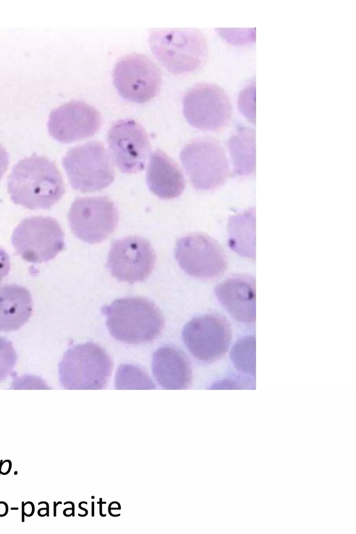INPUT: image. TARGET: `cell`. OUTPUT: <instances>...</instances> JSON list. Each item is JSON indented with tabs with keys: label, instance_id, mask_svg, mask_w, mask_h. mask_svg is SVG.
Returning a JSON list of instances; mask_svg holds the SVG:
<instances>
[{
	"label": "cell",
	"instance_id": "cell-1",
	"mask_svg": "<svg viewBox=\"0 0 356 534\" xmlns=\"http://www.w3.org/2000/svg\"><path fill=\"white\" fill-rule=\"evenodd\" d=\"M12 201L29 209H47L64 195L65 185L56 163L33 155L20 160L8 177Z\"/></svg>",
	"mask_w": 356,
	"mask_h": 534
},
{
	"label": "cell",
	"instance_id": "cell-2",
	"mask_svg": "<svg viewBox=\"0 0 356 534\" xmlns=\"http://www.w3.org/2000/svg\"><path fill=\"white\" fill-rule=\"evenodd\" d=\"M111 337L127 344L148 343L156 339L164 326L157 306L142 297L116 299L102 308Z\"/></svg>",
	"mask_w": 356,
	"mask_h": 534
},
{
	"label": "cell",
	"instance_id": "cell-3",
	"mask_svg": "<svg viewBox=\"0 0 356 534\" xmlns=\"http://www.w3.org/2000/svg\"><path fill=\"white\" fill-rule=\"evenodd\" d=\"M148 40L156 59L174 74L195 71L207 58V39L196 29H154Z\"/></svg>",
	"mask_w": 356,
	"mask_h": 534
},
{
	"label": "cell",
	"instance_id": "cell-4",
	"mask_svg": "<svg viewBox=\"0 0 356 534\" xmlns=\"http://www.w3.org/2000/svg\"><path fill=\"white\" fill-rule=\"evenodd\" d=\"M113 370V361L100 345L87 342L70 348L58 366L59 379L67 389L106 388Z\"/></svg>",
	"mask_w": 356,
	"mask_h": 534
},
{
	"label": "cell",
	"instance_id": "cell-5",
	"mask_svg": "<svg viewBox=\"0 0 356 534\" xmlns=\"http://www.w3.org/2000/svg\"><path fill=\"white\" fill-rule=\"evenodd\" d=\"M62 163L70 185L81 192L102 191L115 177L109 154L99 141H90L71 148Z\"/></svg>",
	"mask_w": 356,
	"mask_h": 534
},
{
	"label": "cell",
	"instance_id": "cell-6",
	"mask_svg": "<svg viewBox=\"0 0 356 534\" xmlns=\"http://www.w3.org/2000/svg\"><path fill=\"white\" fill-rule=\"evenodd\" d=\"M180 159L197 190L209 191L222 185L229 175V162L223 147L216 139L202 137L181 149Z\"/></svg>",
	"mask_w": 356,
	"mask_h": 534
},
{
	"label": "cell",
	"instance_id": "cell-7",
	"mask_svg": "<svg viewBox=\"0 0 356 534\" xmlns=\"http://www.w3.org/2000/svg\"><path fill=\"white\" fill-rule=\"evenodd\" d=\"M11 241L24 260L39 264L53 259L63 250L65 236L56 219L34 216L19 222L13 232Z\"/></svg>",
	"mask_w": 356,
	"mask_h": 534
},
{
	"label": "cell",
	"instance_id": "cell-8",
	"mask_svg": "<svg viewBox=\"0 0 356 534\" xmlns=\"http://www.w3.org/2000/svg\"><path fill=\"white\" fill-rule=\"evenodd\" d=\"M73 234L90 244L106 239L116 229L118 211L114 202L107 197H77L67 215Z\"/></svg>",
	"mask_w": 356,
	"mask_h": 534
},
{
	"label": "cell",
	"instance_id": "cell-9",
	"mask_svg": "<svg viewBox=\"0 0 356 534\" xmlns=\"http://www.w3.org/2000/svg\"><path fill=\"white\" fill-rule=\"evenodd\" d=\"M181 334L190 354L204 364L214 362L224 356L232 337L229 321L213 313L193 318L185 325Z\"/></svg>",
	"mask_w": 356,
	"mask_h": 534
},
{
	"label": "cell",
	"instance_id": "cell-10",
	"mask_svg": "<svg viewBox=\"0 0 356 534\" xmlns=\"http://www.w3.org/2000/svg\"><path fill=\"white\" fill-rule=\"evenodd\" d=\"M232 104L226 92L212 83L193 86L183 99V113L193 127L205 131H218L226 127L232 118Z\"/></svg>",
	"mask_w": 356,
	"mask_h": 534
},
{
	"label": "cell",
	"instance_id": "cell-11",
	"mask_svg": "<svg viewBox=\"0 0 356 534\" xmlns=\"http://www.w3.org/2000/svg\"><path fill=\"white\" fill-rule=\"evenodd\" d=\"M113 78L119 94L124 99L143 103L154 97L161 84V72L156 65L140 54H130L116 63Z\"/></svg>",
	"mask_w": 356,
	"mask_h": 534
},
{
	"label": "cell",
	"instance_id": "cell-12",
	"mask_svg": "<svg viewBox=\"0 0 356 534\" xmlns=\"http://www.w3.org/2000/svg\"><path fill=\"white\" fill-rule=\"evenodd\" d=\"M175 257L180 268L198 279H213L225 271L226 254L221 246L204 234L180 238L176 243Z\"/></svg>",
	"mask_w": 356,
	"mask_h": 534
},
{
	"label": "cell",
	"instance_id": "cell-13",
	"mask_svg": "<svg viewBox=\"0 0 356 534\" xmlns=\"http://www.w3.org/2000/svg\"><path fill=\"white\" fill-rule=\"evenodd\" d=\"M156 254L150 243L138 236L115 241L111 246L106 268L120 282H142L152 273Z\"/></svg>",
	"mask_w": 356,
	"mask_h": 534
},
{
	"label": "cell",
	"instance_id": "cell-14",
	"mask_svg": "<svg viewBox=\"0 0 356 534\" xmlns=\"http://www.w3.org/2000/svg\"><path fill=\"white\" fill-rule=\"evenodd\" d=\"M110 154L123 173L143 170L150 151V143L145 129L130 119L120 120L107 134Z\"/></svg>",
	"mask_w": 356,
	"mask_h": 534
},
{
	"label": "cell",
	"instance_id": "cell-15",
	"mask_svg": "<svg viewBox=\"0 0 356 534\" xmlns=\"http://www.w3.org/2000/svg\"><path fill=\"white\" fill-rule=\"evenodd\" d=\"M101 115L82 101H71L53 110L47 128L49 135L61 143H70L93 136L101 126Z\"/></svg>",
	"mask_w": 356,
	"mask_h": 534
},
{
	"label": "cell",
	"instance_id": "cell-16",
	"mask_svg": "<svg viewBox=\"0 0 356 534\" xmlns=\"http://www.w3.org/2000/svg\"><path fill=\"white\" fill-rule=\"evenodd\" d=\"M219 302L236 321L254 324L256 320L255 280L247 274L232 275L216 286Z\"/></svg>",
	"mask_w": 356,
	"mask_h": 534
},
{
	"label": "cell",
	"instance_id": "cell-17",
	"mask_svg": "<svg viewBox=\"0 0 356 534\" xmlns=\"http://www.w3.org/2000/svg\"><path fill=\"white\" fill-rule=\"evenodd\" d=\"M152 369L159 386L165 389H186L192 382V369L185 353L173 346L159 348L152 355Z\"/></svg>",
	"mask_w": 356,
	"mask_h": 534
},
{
	"label": "cell",
	"instance_id": "cell-18",
	"mask_svg": "<svg viewBox=\"0 0 356 534\" xmlns=\"http://www.w3.org/2000/svg\"><path fill=\"white\" fill-rule=\"evenodd\" d=\"M146 179L151 192L164 200L179 197L185 187L181 170L161 150H156L150 154Z\"/></svg>",
	"mask_w": 356,
	"mask_h": 534
},
{
	"label": "cell",
	"instance_id": "cell-19",
	"mask_svg": "<svg viewBox=\"0 0 356 534\" xmlns=\"http://www.w3.org/2000/svg\"><path fill=\"white\" fill-rule=\"evenodd\" d=\"M33 312L29 291L15 284L0 287V332L15 331L28 322Z\"/></svg>",
	"mask_w": 356,
	"mask_h": 534
},
{
	"label": "cell",
	"instance_id": "cell-20",
	"mask_svg": "<svg viewBox=\"0 0 356 534\" xmlns=\"http://www.w3.org/2000/svg\"><path fill=\"white\" fill-rule=\"evenodd\" d=\"M228 243L242 257L255 258V211L249 209L232 216L228 222Z\"/></svg>",
	"mask_w": 356,
	"mask_h": 534
},
{
	"label": "cell",
	"instance_id": "cell-21",
	"mask_svg": "<svg viewBox=\"0 0 356 534\" xmlns=\"http://www.w3.org/2000/svg\"><path fill=\"white\" fill-rule=\"evenodd\" d=\"M227 147L234 172L248 176L255 171V132L249 127H239L229 138Z\"/></svg>",
	"mask_w": 356,
	"mask_h": 534
},
{
	"label": "cell",
	"instance_id": "cell-22",
	"mask_svg": "<svg viewBox=\"0 0 356 534\" xmlns=\"http://www.w3.org/2000/svg\"><path fill=\"white\" fill-rule=\"evenodd\" d=\"M230 357L238 371L255 375V337L248 335L242 337L234 345Z\"/></svg>",
	"mask_w": 356,
	"mask_h": 534
},
{
	"label": "cell",
	"instance_id": "cell-23",
	"mask_svg": "<svg viewBox=\"0 0 356 534\" xmlns=\"http://www.w3.org/2000/svg\"><path fill=\"white\" fill-rule=\"evenodd\" d=\"M116 389H155L154 382L142 369L132 364L121 365L116 373Z\"/></svg>",
	"mask_w": 356,
	"mask_h": 534
},
{
	"label": "cell",
	"instance_id": "cell-24",
	"mask_svg": "<svg viewBox=\"0 0 356 534\" xmlns=\"http://www.w3.org/2000/svg\"><path fill=\"white\" fill-rule=\"evenodd\" d=\"M17 362V354L11 341L0 337V382L12 371Z\"/></svg>",
	"mask_w": 356,
	"mask_h": 534
},
{
	"label": "cell",
	"instance_id": "cell-25",
	"mask_svg": "<svg viewBox=\"0 0 356 534\" xmlns=\"http://www.w3.org/2000/svg\"><path fill=\"white\" fill-rule=\"evenodd\" d=\"M10 270V258L4 249L0 247V284Z\"/></svg>",
	"mask_w": 356,
	"mask_h": 534
},
{
	"label": "cell",
	"instance_id": "cell-26",
	"mask_svg": "<svg viewBox=\"0 0 356 534\" xmlns=\"http://www.w3.org/2000/svg\"><path fill=\"white\" fill-rule=\"evenodd\" d=\"M9 165V156L6 150L0 145V180L7 170Z\"/></svg>",
	"mask_w": 356,
	"mask_h": 534
}]
</instances>
